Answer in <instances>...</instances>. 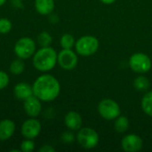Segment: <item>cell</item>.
Returning a JSON list of instances; mask_svg holds the SVG:
<instances>
[{"label": "cell", "mask_w": 152, "mask_h": 152, "mask_svg": "<svg viewBox=\"0 0 152 152\" xmlns=\"http://www.w3.org/2000/svg\"><path fill=\"white\" fill-rule=\"evenodd\" d=\"M77 140L78 143L85 149L90 150L95 148L99 143V135L95 130L89 127L80 128L77 135Z\"/></svg>", "instance_id": "5"}, {"label": "cell", "mask_w": 152, "mask_h": 152, "mask_svg": "<svg viewBox=\"0 0 152 152\" xmlns=\"http://www.w3.org/2000/svg\"><path fill=\"white\" fill-rule=\"evenodd\" d=\"M15 123L11 119H3L0 121V141L9 140L15 132Z\"/></svg>", "instance_id": "12"}, {"label": "cell", "mask_w": 152, "mask_h": 152, "mask_svg": "<svg viewBox=\"0 0 152 152\" xmlns=\"http://www.w3.org/2000/svg\"><path fill=\"white\" fill-rule=\"evenodd\" d=\"M58 53L51 46L41 47L33 55V66L41 72L52 70L57 63Z\"/></svg>", "instance_id": "2"}, {"label": "cell", "mask_w": 152, "mask_h": 152, "mask_svg": "<svg viewBox=\"0 0 152 152\" xmlns=\"http://www.w3.org/2000/svg\"><path fill=\"white\" fill-rule=\"evenodd\" d=\"M75 47L78 54L82 56H91L97 52L99 41L94 36H84L76 42Z\"/></svg>", "instance_id": "3"}, {"label": "cell", "mask_w": 152, "mask_h": 152, "mask_svg": "<svg viewBox=\"0 0 152 152\" xmlns=\"http://www.w3.org/2000/svg\"><path fill=\"white\" fill-rule=\"evenodd\" d=\"M24 69H25L24 62L20 58L13 60L10 64V72L13 75H16V76L21 74L24 71Z\"/></svg>", "instance_id": "19"}, {"label": "cell", "mask_w": 152, "mask_h": 152, "mask_svg": "<svg viewBox=\"0 0 152 152\" xmlns=\"http://www.w3.org/2000/svg\"><path fill=\"white\" fill-rule=\"evenodd\" d=\"M10 82V77L8 74H6L4 71L0 70V90L4 89Z\"/></svg>", "instance_id": "24"}, {"label": "cell", "mask_w": 152, "mask_h": 152, "mask_svg": "<svg viewBox=\"0 0 152 152\" xmlns=\"http://www.w3.org/2000/svg\"><path fill=\"white\" fill-rule=\"evenodd\" d=\"M12 28V24L10 20L6 18L0 19V34H8Z\"/></svg>", "instance_id": "22"}, {"label": "cell", "mask_w": 152, "mask_h": 152, "mask_svg": "<svg viewBox=\"0 0 152 152\" xmlns=\"http://www.w3.org/2000/svg\"><path fill=\"white\" fill-rule=\"evenodd\" d=\"M77 56L71 49H62L57 57V63L65 70H72L77 65Z\"/></svg>", "instance_id": "8"}, {"label": "cell", "mask_w": 152, "mask_h": 152, "mask_svg": "<svg viewBox=\"0 0 152 152\" xmlns=\"http://www.w3.org/2000/svg\"><path fill=\"white\" fill-rule=\"evenodd\" d=\"M134 86L137 91L140 92H143L146 91L150 88L151 86V83L149 81V79L146 77L143 76H140L138 77H136L134 81Z\"/></svg>", "instance_id": "17"}, {"label": "cell", "mask_w": 152, "mask_h": 152, "mask_svg": "<svg viewBox=\"0 0 152 152\" xmlns=\"http://www.w3.org/2000/svg\"><path fill=\"white\" fill-rule=\"evenodd\" d=\"M40 152H54L55 149L53 147H52L51 145H44L43 147H41L39 149Z\"/></svg>", "instance_id": "26"}, {"label": "cell", "mask_w": 152, "mask_h": 152, "mask_svg": "<svg viewBox=\"0 0 152 152\" xmlns=\"http://www.w3.org/2000/svg\"><path fill=\"white\" fill-rule=\"evenodd\" d=\"M13 50L18 58L26 60L33 56L36 53V43L32 38L24 37L17 40Z\"/></svg>", "instance_id": "4"}, {"label": "cell", "mask_w": 152, "mask_h": 152, "mask_svg": "<svg viewBox=\"0 0 152 152\" xmlns=\"http://www.w3.org/2000/svg\"><path fill=\"white\" fill-rule=\"evenodd\" d=\"M37 42L38 44L42 46V47H45V46H50L52 42H53V37L52 36L46 32V31H43L41 32L38 37H37Z\"/></svg>", "instance_id": "21"}, {"label": "cell", "mask_w": 152, "mask_h": 152, "mask_svg": "<svg viewBox=\"0 0 152 152\" xmlns=\"http://www.w3.org/2000/svg\"><path fill=\"white\" fill-rule=\"evenodd\" d=\"M64 123L66 126L72 131H77L81 128L82 118L80 114L76 111H69L64 118Z\"/></svg>", "instance_id": "13"}, {"label": "cell", "mask_w": 152, "mask_h": 152, "mask_svg": "<svg viewBox=\"0 0 152 152\" xmlns=\"http://www.w3.org/2000/svg\"><path fill=\"white\" fill-rule=\"evenodd\" d=\"M33 94L41 102H52L55 100L61 92V85L56 77L49 74L39 76L34 82Z\"/></svg>", "instance_id": "1"}, {"label": "cell", "mask_w": 152, "mask_h": 152, "mask_svg": "<svg viewBox=\"0 0 152 152\" xmlns=\"http://www.w3.org/2000/svg\"><path fill=\"white\" fill-rule=\"evenodd\" d=\"M129 128V120L125 116H119L116 118L114 123V129L116 132L119 134H123L126 132Z\"/></svg>", "instance_id": "16"}, {"label": "cell", "mask_w": 152, "mask_h": 152, "mask_svg": "<svg viewBox=\"0 0 152 152\" xmlns=\"http://www.w3.org/2000/svg\"><path fill=\"white\" fill-rule=\"evenodd\" d=\"M5 2H6V0H0V6L4 5L5 4Z\"/></svg>", "instance_id": "28"}, {"label": "cell", "mask_w": 152, "mask_h": 152, "mask_svg": "<svg viewBox=\"0 0 152 152\" xmlns=\"http://www.w3.org/2000/svg\"><path fill=\"white\" fill-rule=\"evenodd\" d=\"M35 149V142L32 139H25L20 144V151L23 152H32Z\"/></svg>", "instance_id": "23"}, {"label": "cell", "mask_w": 152, "mask_h": 152, "mask_svg": "<svg viewBox=\"0 0 152 152\" xmlns=\"http://www.w3.org/2000/svg\"><path fill=\"white\" fill-rule=\"evenodd\" d=\"M35 8L41 15L51 14L54 9V0H35Z\"/></svg>", "instance_id": "15"}, {"label": "cell", "mask_w": 152, "mask_h": 152, "mask_svg": "<svg viewBox=\"0 0 152 152\" xmlns=\"http://www.w3.org/2000/svg\"><path fill=\"white\" fill-rule=\"evenodd\" d=\"M23 109L25 113L30 118H37L40 115L42 111V103L35 95H32L26 99L23 103Z\"/></svg>", "instance_id": "11"}, {"label": "cell", "mask_w": 152, "mask_h": 152, "mask_svg": "<svg viewBox=\"0 0 152 152\" xmlns=\"http://www.w3.org/2000/svg\"><path fill=\"white\" fill-rule=\"evenodd\" d=\"M143 146L142 139L136 134L126 135L121 141V147L126 152H136L142 150Z\"/></svg>", "instance_id": "10"}, {"label": "cell", "mask_w": 152, "mask_h": 152, "mask_svg": "<svg viewBox=\"0 0 152 152\" xmlns=\"http://www.w3.org/2000/svg\"><path fill=\"white\" fill-rule=\"evenodd\" d=\"M60 44L61 45V47L63 49H71L76 42H75V38L72 35L70 34H64L60 40Z\"/></svg>", "instance_id": "20"}, {"label": "cell", "mask_w": 152, "mask_h": 152, "mask_svg": "<svg viewBox=\"0 0 152 152\" xmlns=\"http://www.w3.org/2000/svg\"><path fill=\"white\" fill-rule=\"evenodd\" d=\"M100 1L105 4H113L116 0H100Z\"/></svg>", "instance_id": "27"}, {"label": "cell", "mask_w": 152, "mask_h": 152, "mask_svg": "<svg viewBox=\"0 0 152 152\" xmlns=\"http://www.w3.org/2000/svg\"><path fill=\"white\" fill-rule=\"evenodd\" d=\"M13 94L18 100H22V101H25L28 97L34 95L32 86L27 83H24V82L18 83L14 86Z\"/></svg>", "instance_id": "14"}, {"label": "cell", "mask_w": 152, "mask_h": 152, "mask_svg": "<svg viewBox=\"0 0 152 152\" xmlns=\"http://www.w3.org/2000/svg\"><path fill=\"white\" fill-rule=\"evenodd\" d=\"M151 60L142 53H136L129 59L130 68L136 73H146L151 69Z\"/></svg>", "instance_id": "7"}, {"label": "cell", "mask_w": 152, "mask_h": 152, "mask_svg": "<svg viewBox=\"0 0 152 152\" xmlns=\"http://www.w3.org/2000/svg\"><path fill=\"white\" fill-rule=\"evenodd\" d=\"M98 111L104 119L113 120L120 116L119 105L111 99H104L98 105Z\"/></svg>", "instance_id": "6"}, {"label": "cell", "mask_w": 152, "mask_h": 152, "mask_svg": "<svg viewBox=\"0 0 152 152\" xmlns=\"http://www.w3.org/2000/svg\"><path fill=\"white\" fill-rule=\"evenodd\" d=\"M142 109L148 116L152 117V91L147 93L142 100Z\"/></svg>", "instance_id": "18"}, {"label": "cell", "mask_w": 152, "mask_h": 152, "mask_svg": "<svg viewBox=\"0 0 152 152\" xmlns=\"http://www.w3.org/2000/svg\"><path fill=\"white\" fill-rule=\"evenodd\" d=\"M42 129L41 123L36 118H29L25 120L21 126V134L25 139H32L37 138Z\"/></svg>", "instance_id": "9"}, {"label": "cell", "mask_w": 152, "mask_h": 152, "mask_svg": "<svg viewBox=\"0 0 152 152\" xmlns=\"http://www.w3.org/2000/svg\"><path fill=\"white\" fill-rule=\"evenodd\" d=\"M61 140L66 143H70L74 141V135L70 132H66L61 135Z\"/></svg>", "instance_id": "25"}]
</instances>
